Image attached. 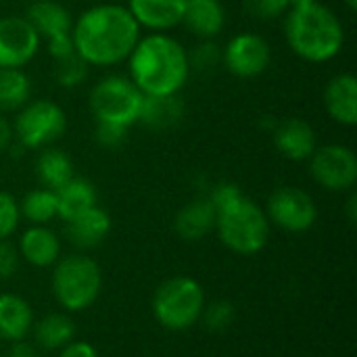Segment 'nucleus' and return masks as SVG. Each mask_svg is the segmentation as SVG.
<instances>
[{
  "label": "nucleus",
  "mask_w": 357,
  "mask_h": 357,
  "mask_svg": "<svg viewBox=\"0 0 357 357\" xmlns=\"http://www.w3.org/2000/svg\"><path fill=\"white\" fill-rule=\"evenodd\" d=\"M0 2H4V0H0Z\"/></svg>",
  "instance_id": "nucleus-42"
},
{
  "label": "nucleus",
  "mask_w": 357,
  "mask_h": 357,
  "mask_svg": "<svg viewBox=\"0 0 357 357\" xmlns=\"http://www.w3.org/2000/svg\"><path fill=\"white\" fill-rule=\"evenodd\" d=\"M222 63L236 77H257L270 67L272 48L266 38L253 31H243L230 38L222 48Z\"/></svg>",
  "instance_id": "nucleus-11"
},
{
  "label": "nucleus",
  "mask_w": 357,
  "mask_h": 357,
  "mask_svg": "<svg viewBox=\"0 0 357 357\" xmlns=\"http://www.w3.org/2000/svg\"><path fill=\"white\" fill-rule=\"evenodd\" d=\"M310 172L326 190H351L357 182V155L345 144L316 146L310 157Z\"/></svg>",
  "instance_id": "nucleus-9"
},
{
  "label": "nucleus",
  "mask_w": 357,
  "mask_h": 357,
  "mask_svg": "<svg viewBox=\"0 0 357 357\" xmlns=\"http://www.w3.org/2000/svg\"><path fill=\"white\" fill-rule=\"evenodd\" d=\"M188 0H128V10L140 25V29L167 33L182 25V17Z\"/></svg>",
  "instance_id": "nucleus-13"
},
{
  "label": "nucleus",
  "mask_w": 357,
  "mask_h": 357,
  "mask_svg": "<svg viewBox=\"0 0 357 357\" xmlns=\"http://www.w3.org/2000/svg\"><path fill=\"white\" fill-rule=\"evenodd\" d=\"M8 357H38V351L29 343H15Z\"/></svg>",
  "instance_id": "nucleus-38"
},
{
  "label": "nucleus",
  "mask_w": 357,
  "mask_h": 357,
  "mask_svg": "<svg viewBox=\"0 0 357 357\" xmlns=\"http://www.w3.org/2000/svg\"><path fill=\"white\" fill-rule=\"evenodd\" d=\"M36 176L44 188L59 190L75 176L73 161L65 151L46 146V149H42V153L36 159Z\"/></svg>",
  "instance_id": "nucleus-23"
},
{
  "label": "nucleus",
  "mask_w": 357,
  "mask_h": 357,
  "mask_svg": "<svg viewBox=\"0 0 357 357\" xmlns=\"http://www.w3.org/2000/svg\"><path fill=\"white\" fill-rule=\"evenodd\" d=\"M318 0H289V6L291 8H297V6H307V4H314Z\"/></svg>",
  "instance_id": "nucleus-40"
},
{
  "label": "nucleus",
  "mask_w": 357,
  "mask_h": 357,
  "mask_svg": "<svg viewBox=\"0 0 357 357\" xmlns=\"http://www.w3.org/2000/svg\"><path fill=\"white\" fill-rule=\"evenodd\" d=\"M21 211L13 195L0 190V241H6L19 226Z\"/></svg>",
  "instance_id": "nucleus-31"
},
{
  "label": "nucleus",
  "mask_w": 357,
  "mask_h": 357,
  "mask_svg": "<svg viewBox=\"0 0 357 357\" xmlns=\"http://www.w3.org/2000/svg\"><path fill=\"white\" fill-rule=\"evenodd\" d=\"M31 100V79L23 69H0V113L19 111Z\"/></svg>",
  "instance_id": "nucleus-25"
},
{
  "label": "nucleus",
  "mask_w": 357,
  "mask_h": 357,
  "mask_svg": "<svg viewBox=\"0 0 357 357\" xmlns=\"http://www.w3.org/2000/svg\"><path fill=\"white\" fill-rule=\"evenodd\" d=\"M142 98L144 94L128 75H107L92 86L88 105L96 121L115 123L130 130L138 123Z\"/></svg>",
  "instance_id": "nucleus-5"
},
{
  "label": "nucleus",
  "mask_w": 357,
  "mask_h": 357,
  "mask_svg": "<svg viewBox=\"0 0 357 357\" xmlns=\"http://www.w3.org/2000/svg\"><path fill=\"white\" fill-rule=\"evenodd\" d=\"M215 211V230L230 251L238 255H255L266 247L270 238V220L255 201L241 192Z\"/></svg>",
  "instance_id": "nucleus-4"
},
{
  "label": "nucleus",
  "mask_w": 357,
  "mask_h": 357,
  "mask_svg": "<svg viewBox=\"0 0 357 357\" xmlns=\"http://www.w3.org/2000/svg\"><path fill=\"white\" fill-rule=\"evenodd\" d=\"M184 117V100L180 94L169 96H144L138 123L146 126L149 130L163 132L178 126Z\"/></svg>",
  "instance_id": "nucleus-20"
},
{
  "label": "nucleus",
  "mask_w": 357,
  "mask_h": 357,
  "mask_svg": "<svg viewBox=\"0 0 357 357\" xmlns=\"http://www.w3.org/2000/svg\"><path fill=\"white\" fill-rule=\"evenodd\" d=\"M61 357H98V354L90 343L77 341V343H67L61 351Z\"/></svg>",
  "instance_id": "nucleus-36"
},
{
  "label": "nucleus",
  "mask_w": 357,
  "mask_h": 357,
  "mask_svg": "<svg viewBox=\"0 0 357 357\" xmlns=\"http://www.w3.org/2000/svg\"><path fill=\"white\" fill-rule=\"evenodd\" d=\"M274 144L282 157L291 161H307L318 146V138L307 121L291 117L274 128Z\"/></svg>",
  "instance_id": "nucleus-14"
},
{
  "label": "nucleus",
  "mask_w": 357,
  "mask_h": 357,
  "mask_svg": "<svg viewBox=\"0 0 357 357\" xmlns=\"http://www.w3.org/2000/svg\"><path fill=\"white\" fill-rule=\"evenodd\" d=\"M19 211L25 220L31 224H48L50 220L59 218V203H56V192L50 188H36L29 190L23 201L19 203Z\"/></svg>",
  "instance_id": "nucleus-27"
},
{
  "label": "nucleus",
  "mask_w": 357,
  "mask_h": 357,
  "mask_svg": "<svg viewBox=\"0 0 357 357\" xmlns=\"http://www.w3.org/2000/svg\"><path fill=\"white\" fill-rule=\"evenodd\" d=\"M188 63L190 71H215L222 65V48L215 44V40H199V44L188 50Z\"/></svg>",
  "instance_id": "nucleus-29"
},
{
  "label": "nucleus",
  "mask_w": 357,
  "mask_h": 357,
  "mask_svg": "<svg viewBox=\"0 0 357 357\" xmlns=\"http://www.w3.org/2000/svg\"><path fill=\"white\" fill-rule=\"evenodd\" d=\"M347 218H349V222L354 224L357 218V197L356 195H351L349 197V201H347Z\"/></svg>",
  "instance_id": "nucleus-39"
},
{
  "label": "nucleus",
  "mask_w": 357,
  "mask_h": 357,
  "mask_svg": "<svg viewBox=\"0 0 357 357\" xmlns=\"http://www.w3.org/2000/svg\"><path fill=\"white\" fill-rule=\"evenodd\" d=\"M201 316L209 331L220 333V331H226L234 322L236 312H234V305L228 301H213L211 305H207V310H203Z\"/></svg>",
  "instance_id": "nucleus-30"
},
{
  "label": "nucleus",
  "mask_w": 357,
  "mask_h": 357,
  "mask_svg": "<svg viewBox=\"0 0 357 357\" xmlns=\"http://www.w3.org/2000/svg\"><path fill=\"white\" fill-rule=\"evenodd\" d=\"M215 220H218V211L207 197L184 205L176 215L174 228L184 241H201L211 230H215Z\"/></svg>",
  "instance_id": "nucleus-19"
},
{
  "label": "nucleus",
  "mask_w": 357,
  "mask_h": 357,
  "mask_svg": "<svg viewBox=\"0 0 357 357\" xmlns=\"http://www.w3.org/2000/svg\"><path fill=\"white\" fill-rule=\"evenodd\" d=\"M102 287V274L94 259L86 255H69L61 259L52 274V291L56 301L71 312L90 307Z\"/></svg>",
  "instance_id": "nucleus-6"
},
{
  "label": "nucleus",
  "mask_w": 357,
  "mask_h": 357,
  "mask_svg": "<svg viewBox=\"0 0 357 357\" xmlns=\"http://www.w3.org/2000/svg\"><path fill=\"white\" fill-rule=\"evenodd\" d=\"M33 316L27 301L17 295H0V339L21 341L31 328Z\"/></svg>",
  "instance_id": "nucleus-24"
},
{
  "label": "nucleus",
  "mask_w": 357,
  "mask_h": 357,
  "mask_svg": "<svg viewBox=\"0 0 357 357\" xmlns=\"http://www.w3.org/2000/svg\"><path fill=\"white\" fill-rule=\"evenodd\" d=\"M130 79L144 96L180 94L190 77L188 50L169 33L140 36L128 56Z\"/></svg>",
  "instance_id": "nucleus-2"
},
{
  "label": "nucleus",
  "mask_w": 357,
  "mask_h": 357,
  "mask_svg": "<svg viewBox=\"0 0 357 357\" xmlns=\"http://www.w3.org/2000/svg\"><path fill=\"white\" fill-rule=\"evenodd\" d=\"M182 23L199 40H215L226 25V8L222 0H188Z\"/></svg>",
  "instance_id": "nucleus-17"
},
{
  "label": "nucleus",
  "mask_w": 357,
  "mask_h": 357,
  "mask_svg": "<svg viewBox=\"0 0 357 357\" xmlns=\"http://www.w3.org/2000/svg\"><path fill=\"white\" fill-rule=\"evenodd\" d=\"M88 73H90V65L77 52H71L63 59H56L54 69H52L54 82L65 90L82 86L88 79Z\"/></svg>",
  "instance_id": "nucleus-28"
},
{
  "label": "nucleus",
  "mask_w": 357,
  "mask_h": 357,
  "mask_svg": "<svg viewBox=\"0 0 357 357\" xmlns=\"http://www.w3.org/2000/svg\"><path fill=\"white\" fill-rule=\"evenodd\" d=\"M19 249H21L23 259L36 268L54 266L59 259V253H61V245H59L56 234L44 226L27 228L19 241Z\"/></svg>",
  "instance_id": "nucleus-21"
},
{
  "label": "nucleus",
  "mask_w": 357,
  "mask_h": 357,
  "mask_svg": "<svg viewBox=\"0 0 357 357\" xmlns=\"http://www.w3.org/2000/svg\"><path fill=\"white\" fill-rule=\"evenodd\" d=\"M15 142V134H13V123L0 113V153L8 151Z\"/></svg>",
  "instance_id": "nucleus-37"
},
{
  "label": "nucleus",
  "mask_w": 357,
  "mask_h": 357,
  "mask_svg": "<svg viewBox=\"0 0 357 357\" xmlns=\"http://www.w3.org/2000/svg\"><path fill=\"white\" fill-rule=\"evenodd\" d=\"M54 192H56V203H59V218L63 222H71L84 211L96 207V201H98L94 184L77 176H73L65 186H61Z\"/></svg>",
  "instance_id": "nucleus-22"
},
{
  "label": "nucleus",
  "mask_w": 357,
  "mask_h": 357,
  "mask_svg": "<svg viewBox=\"0 0 357 357\" xmlns=\"http://www.w3.org/2000/svg\"><path fill=\"white\" fill-rule=\"evenodd\" d=\"M25 19L40 36V40L48 42L52 38L69 36L73 27L71 13L56 0H36L29 4Z\"/></svg>",
  "instance_id": "nucleus-16"
},
{
  "label": "nucleus",
  "mask_w": 357,
  "mask_h": 357,
  "mask_svg": "<svg viewBox=\"0 0 357 357\" xmlns=\"http://www.w3.org/2000/svg\"><path fill=\"white\" fill-rule=\"evenodd\" d=\"M67 224V238L79 247V249H94L98 247L111 232V218L105 209H100L98 205L84 211L82 215L73 218Z\"/></svg>",
  "instance_id": "nucleus-18"
},
{
  "label": "nucleus",
  "mask_w": 357,
  "mask_h": 357,
  "mask_svg": "<svg viewBox=\"0 0 357 357\" xmlns=\"http://www.w3.org/2000/svg\"><path fill=\"white\" fill-rule=\"evenodd\" d=\"M71 40L90 67H113L128 61L140 40V25L123 4H96L73 21Z\"/></svg>",
  "instance_id": "nucleus-1"
},
{
  "label": "nucleus",
  "mask_w": 357,
  "mask_h": 357,
  "mask_svg": "<svg viewBox=\"0 0 357 357\" xmlns=\"http://www.w3.org/2000/svg\"><path fill=\"white\" fill-rule=\"evenodd\" d=\"M46 48H48V54L52 56V61L56 59H63L71 52H75L73 48V40H71V33L69 36H61V38H52L46 42Z\"/></svg>",
  "instance_id": "nucleus-35"
},
{
  "label": "nucleus",
  "mask_w": 357,
  "mask_h": 357,
  "mask_svg": "<svg viewBox=\"0 0 357 357\" xmlns=\"http://www.w3.org/2000/svg\"><path fill=\"white\" fill-rule=\"evenodd\" d=\"M343 2L347 4L349 10H357V0H343Z\"/></svg>",
  "instance_id": "nucleus-41"
},
{
  "label": "nucleus",
  "mask_w": 357,
  "mask_h": 357,
  "mask_svg": "<svg viewBox=\"0 0 357 357\" xmlns=\"http://www.w3.org/2000/svg\"><path fill=\"white\" fill-rule=\"evenodd\" d=\"M19 268V253L6 241H0V280L10 278Z\"/></svg>",
  "instance_id": "nucleus-34"
},
{
  "label": "nucleus",
  "mask_w": 357,
  "mask_h": 357,
  "mask_svg": "<svg viewBox=\"0 0 357 357\" xmlns=\"http://www.w3.org/2000/svg\"><path fill=\"white\" fill-rule=\"evenodd\" d=\"M284 21V36L291 50L307 63H328L345 46V27L335 10L314 2L291 8Z\"/></svg>",
  "instance_id": "nucleus-3"
},
{
  "label": "nucleus",
  "mask_w": 357,
  "mask_h": 357,
  "mask_svg": "<svg viewBox=\"0 0 357 357\" xmlns=\"http://www.w3.org/2000/svg\"><path fill=\"white\" fill-rule=\"evenodd\" d=\"M67 130V115L63 107H59L50 98H38L25 102L13 121L15 142L21 149L42 151L52 146L56 140L63 138Z\"/></svg>",
  "instance_id": "nucleus-8"
},
{
  "label": "nucleus",
  "mask_w": 357,
  "mask_h": 357,
  "mask_svg": "<svg viewBox=\"0 0 357 357\" xmlns=\"http://www.w3.org/2000/svg\"><path fill=\"white\" fill-rule=\"evenodd\" d=\"M245 6L249 15H253L259 21H272L284 17L291 10L289 0H245Z\"/></svg>",
  "instance_id": "nucleus-32"
},
{
  "label": "nucleus",
  "mask_w": 357,
  "mask_h": 357,
  "mask_svg": "<svg viewBox=\"0 0 357 357\" xmlns=\"http://www.w3.org/2000/svg\"><path fill=\"white\" fill-rule=\"evenodd\" d=\"M268 220L287 232H305L318 220V207L314 199L295 186H284L272 192L268 199Z\"/></svg>",
  "instance_id": "nucleus-10"
},
{
  "label": "nucleus",
  "mask_w": 357,
  "mask_h": 357,
  "mask_svg": "<svg viewBox=\"0 0 357 357\" xmlns=\"http://www.w3.org/2000/svg\"><path fill=\"white\" fill-rule=\"evenodd\" d=\"M33 335H36V343L42 347V349H63L67 343L73 341L75 337V324L69 316H63V314H50L46 318H42L36 328H33Z\"/></svg>",
  "instance_id": "nucleus-26"
},
{
  "label": "nucleus",
  "mask_w": 357,
  "mask_h": 357,
  "mask_svg": "<svg viewBox=\"0 0 357 357\" xmlns=\"http://www.w3.org/2000/svg\"><path fill=\"white\" fill-rule=\"evenodd\" d=\"M40 36L19 15L0 19V69H23L40 50Z\"/></svg>",
  "instance_id": "nucleus-12"
},
{
  "label": "nucleus",
  "mask_w": 357,
  "mask_h": 357,
  "mask_svg": "<svg viewBox=\"0 0 357 357\" xmlns=\"http://www.w3.org/2000/svg\"><path fill=\"white\" fill-rule=\"evenodd\" d=\"M96 142L102 146V149H117L126 142L128 138V128H121V126H115V123H102V121H96Z\"/></svg>",
  "instance_id": "nucleus-33"
},
{
  "label": "nucleus",
  "mask_w": 357,
  "mask_h": 357,
  "mask_svg": "<svg viewBox=\"0 0 357 357\" xmlns=\"http://www.w3.org/2000/svg\"><path fill=\"white\" fill-rule=\"evenodd\" d=\"M326 113L341 126L357 123V77L354 73L335 75L324 88Z\"/></svg>",
  "instance_id": "nucleus-15"
},
{
  "label": "nucleus",
  "mask_w": 357,
  "mask_h": 357,
  "mask_svg": "<svg viewBox=\"0 0 357 357\" xmlns=\"http://www.w3.org/2000/svg\"><path fill=\"white\" fill-rule=\"evenodd\" d=\"M205 310L203 287L186 276L163 282L153 299V312L167 331H186L197 324Z\"/></svg>",
  "instance_id": "nucleus-7"
}]
</instances>
